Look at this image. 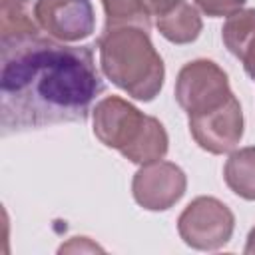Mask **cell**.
Here are the masks:
<instances>
[{
  "label": "cell",
  "instance_id": "11",
  "mask_svg": "<svg viewBox=\"0 0 255 255\" xmlns=\"http://www.w3.org/2000/svg\"><path fill=\"white\" fill-rule=\"evenodd\" d=\"M223 177L233 193L255 201V147L233 151L223 167Z\"/></svg>",
  "mask_w": 255,
  "mask_h": 255
},
{
  "label": "cell",
  "instance_id": "7",
  "mask_svg": "<svg viewBox=\"0 0 255 255\" xmlns=\"http://www.w3.org/2000/svg\"><path fill=\"white\" fill-rule=\"evenodd\" d=\"M185 173L171 161H151L141 165L135 173L131 191L133 199L149 211H163L169 209L173 203L181 199L185 193Z\"/></svg>",
  "mask_w": 255,
  "mask_h": 255
},
{
  "label": "cell",
  "instance_id": "9",
  "mask_svg": "<svg viewBox=\"0 0 255 255\" xmlns=\"http://www.w3.org/2000/svg\"><path fill=\"white\" fill-rule=\"evenodd\" d=\"M221 36L227 50L241 60L245 72L255 80V8L227 16Z\"/></svg>",
  "mask_w": 255,
  "mask_h": 255
},
{
  "label": "cell",
  "instance_id": "6",
  "mask_svg": "<svg viewBox=\"0 0 255 255\" xmlns=\"http://www.w3.org/2000/svg\"><path fill=\"white\" fill-rule=\"evenodd\" d=\"M34 16L38 26L58 42H80L96 28L90 0H36Z\"/></svg>",
  "mask_w": 255,
  "mask_h": 255
},
{
  "label": "cell",
  "instance_id": "5",
  "mask_svg": "<svg viewBox=\"0 0 255 255\" xmlns=\"http://www.w3.org/2000/svg\"><path fill=\"white\" fill-rule=\"evenodd\" d=\"M233 223L235 217L225 203L215 197H197L179 215L177 229L189 247L213 251L231 239Z\"/></svg>",
  "mask_w": 255,
  "mask_h": 255
},
{
  "label": "cell",
  "instance_id": "8",
  "mask_svg": "<svg viewBox=\"0 0 255 255\" xmlns=\"http://www.w3.org/2000/svg\"><path fill=\"white\" fill-rule=\"evenodd\" d=\"M189 131L197 145L209 153L231 151L243 135V114L239 100L231 96L221 108L189 118Z\"/></svg>",
  "mask_w": 255,
  "mask_h": 255
},
{
  "label": "cell",
  "instance_id": "4",
  "mask_svg": "<svg viewBox=\"0 0 255 255\" xmlns=\"http://www.w3.org/2000/svg\"><path fill=\"white\" fill-rule=\"evenodd\" d=\"M233 96L227 74L211 60L185 64L175 82V100L187 118H197L221 108Z\"/></svg>",
  "mask_w": 255,
  "mask_h": 255
},
{
  "label": "cell",
  "instance_id": "16",
  "mask_svg": "<svg viewBox=\"0 0 255 255\" xmlns=\"http://www.w3.org/2000/svg\"><path fill=\"white\" fill-rule=\"evenodd\" d=\"M245 253H255V227L249 231V237H247V245H245Z\"/></svg>",
  "mask_w": 255,
  "mask_h": 255
},
{
  "label": "cell",
  "instance_id": "14",
  "mask_svg": "<svg viewBox=\"0 0 255 255\" xmlns=\"http://www.w3.org/2000/svg\"><path fill=\"white\" fill-rule=\"evenodd\" d=\"M199 10L211 18L231 16L245 6V0H195Z\"/></svg>",
  "mask_w": 255,
  "mask_h": 255
},
{
  "label": "cell",
  "instance_id": "2",
  "mask_svg": "<svg viewBox=\"0 0 255 255\" xmlns=\"http://www.w3.org/2000/svg\"><path fill=\"white\" fill-rule=\"evenodd\" d=\"M100 66L108 80L139 102H151L165 78L163 60L147 30L137 26L104 28L98 38Z\"/></svg>",
  "mask_w": 255,
  "mask_h": 255
},
{
  "label": "cell",
  "instance_id": "15",
  "mask_svg": "<svg viewBox=\"0 0 255 255\" xmlns=\"http://www.w3.org/2000/svg\"><path fill=\"white\" fill-rule=\"evenodd\" d=\"M177 2L179 0H145V6H147V12L151 18H159L165 12H169Z\"/></svg>",
  "mask_w": 255,
  "mask_h": 255
},
{
  "label": "cell",
  "instance_id": "13",
  "mask_svg": "<svg viewBox=\"0 0 255 255\" xmlns=\"http://www.w3.org/2000/svg\"><path fill=\"white\" fill-rule=\"evenodd\" d=\"M40 34V26L32 20L30 0H2V34L0 38Z\"/></svg>",
  "mask_w": 255,
  "mask_h": 255
},
{
  "label": "cell",
  "instance_id": "3",
  "mask_svg": "<svg viewBox=\"0 0 255 255\" xmlns=\"http://www.w3.org/2000/svg\"><path fill=\"white\" fill-rule=\"evenodd\" d=\"M94 133L104 145L118 149L139 165L163 159L167 153V133L161 122L141 114L120 96H110L96 104Z\"/></svg>",
  "mask_w": 255,
  "mask_h": 255
},
{
  "label": "cell",
  "instance_id": "10",
  "mask_svg": "<svg viewBox=\"0 0 255 255\" xmlns=\"http://www.w3.org/2000/svg\"><path fill=\"white\" fill-rule=\"evenodd\" d=\"M155 26L165 40L173 44H189L197 40L203 24L197 10L187 0H179L169 12L155 18Z\"/></svg>",
  "mask_w": 255,
  "mask_h": 255
},
{
  "label": "cell",
  "instance_id": "1",
  "mask_svg": "<svg viewBox=\"0 0 255 255\" xmlns=\"http://www.w3.org/2000/svg\"><path fill=\"white\" fill-rule=\"evenodd\" d=\"M2 135L86 122L104 80L92 46H70L42 34L0 38Z\"/></svg>",
  "mask_w": 255,
  "mask_h": 255
},
{
  "label": "cell",
  "instance_id": "12",
  "mask_svg": "<svg viewBox=\"0 0 255 255\" xmlns=\"http://www.w3.org/2000/svg\"><path fill=\"white\" fill-rule=\"evenodd\" d=\"M106 12V26H137L149 32L151 16L147 12L145 0H102Z\"/></svg>",
  "mask_w": 255,
  "mask_h": 255
}]
</instances>
